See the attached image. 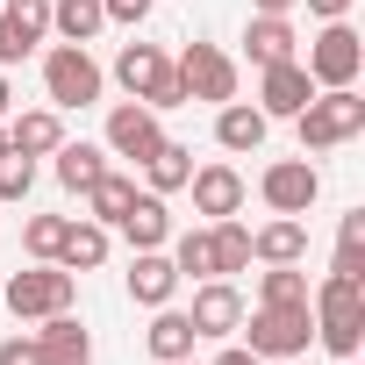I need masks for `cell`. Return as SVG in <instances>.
<instances>
[{"mask_svg": "<svg viewBox=\"0 0 365 365\" xmlns=\"http://www.w3.org/2000/svg\"><path fill=\"white\" fill-rule=\"evenodd\" d=\"M0 365H43V351H36V329H29V336H8V344H0Z\"/></svg>", "mask_w": 365, "mask_h": 365, "instance_id": "35", "label": "cell"}, {"mask_svg": "<svg viewBox=\"0 0 365 365\" xmlns=\"http://www.w3.org/2000/svg\"><path fill=\"white\" fill-rule=\"evenodd\" d=\"M29 187H36V158L0 150V208H8V201H29Z\"/></svg>", "mask_w": 365, "mask_h": 365, "instance_id": "33", "label": "cell"}, {"mask_svg": "<svg viewBox=\"0 0 365 365\" xmlns=\"http://www.w3.org/2000/svg\"><path fill=\"white\" fill-rule=\"evenodd\" d=\"M308 258V222L301 215H272L251 230V265H301Z\"/></svg>", "mask_w": 365, "mask_h": 365, "instance_id": "14", "label": "cell"}, {"mask_svg": "<svg viewBox=\"0 0 365 365\" xmlns=\"http://www.w3.org/2000/svg\"><path fill=\"white\" fill-rule=\"evenodd\" d=\"M187 322H194V336L230 344V336H237V322H244V294H237V279H201V287H194Z\"/></svg>", "mask_w": 365, "mask_h": 365, "instance_id": "12", "label": "cell"}, {"mask_svg": "<svg viewBox=\"0 0 365 365\" xmlns=\"http://www.w3.org/2000/svg\"><path fill=\"white\" fill-rule=\"evenodd\" d=\"M258 201H265L272 215H308V208L322 201V172H315V158H272V165L258 172Z\"/></svg>", "mask_w": 365, "mask_h": 365, "instance_id": "9", "label": "cell"}, {"mask_svg": "<svg viewBox=\"0 0 365 365\" xmlns=\"http://www.w3.org/2000/svg\"><path fill=\"white\" fill-rule=\"evenodd\" d=\"M329 272L365 279V208H351V215L336 222V258H329Z\"/></svg>", "mask_w": 365, "mask_h": 365, "instance_id": "29", "label": "cell"}, {"mask_svg": "<svg viewBox=\"0 0 365 365\" xmlns=\"http://www.w3.org/2000/svg\"><path fill=\"white\" fill-rule=\"evenodd\" d=\"M0 150H8V122H0Z\"/></svg>", "mask_w": 365, "mask_h": 365, "instance_id": "41", "label": "cell"}, {"mask_svg": "<svg viewBox=\"0 0 365 365\" xmlns=\"http://www.w3.org/2000/svg\"><path fill=\"white\" fill-rule=\"evenodd\" d=\"M0 301H8V315H15V322L65 315V308L79 301V272H65V265H29V272H8Z\"/></svg>", "mask_w": 365, "mask_h": 365, "instance_id": "4", "label": "cell"}, {"mask_svg": "<svg viewBox=\"0 0 365 365\" xmlns=\"http://www.w3.org/2000/svg\"><path fill=\"white\" fill-rule=\"evenodd\" d=\"M308 101H315V79L301 72V58L258 65V115H265V122H294Z\"/></svg>", "mask_w": 365, "mask_h": 365, "instance_id": "11", "label": "cell"}, {"mask_svg": "<svg viewBox=\"0 0 365 365\" xmlns=\"http://www.w3.org/2000/svg\"><path fill=\"white\" fill-rule=\"evenodd\" d=\"M208 244H215V279H237V272H251V222L222 215V222H208Z\"/></svg>", "mask_w": 365, "mask_h": 365, "instance_id": "26", "label": "cell"}, {"mask_svg": "<svg viewBox=\"0 0 365 365\" xmlns=\"http://www.w3.org/2000/svg\"><path fill=\"white\" fill-rule=\"evenodd\" d=\"M301 72L315 79V93H322V86H358V72H365V36H358L351 22H322V36L308 43Z\"/></svg>", "mask_w": 365, "mask_h": 365, "instance_id": "7", "label": "cell"}, {"mask_svg": "<svg viewBox=\"0 0 365 365\" xmlns=\"http://www.w3.org/2000/svg\"><path fill=\"white\" fill-rule=\"evenodd\" d=\"M115 86L129 93V101H143V108H187V86H179V72H172V58L158 51V43H122L115 51Z\"/></svg>", "mask_w": 365, "mask_h": 365, "instance_id": "3", "label": "cell"}, {"mask_svg": "<svg viewBox=\"0 0 365 365\" xmlns=\"http://www.w3.org/2000/svg\"><path fill=\"white\" fill-rule=\"evenodd\" d=\"M65 143V115L43 101V108H22L15 122H8V150H22V158H51Z\"/></svg>", "mask_w": 365, "mask_h": 365, "instance_id": "18", "label": "cell"}, {"mask_svg": "<svg viewBox=\"0 0 365 365\" xmlns=\"http://www.w3.org/2000/svg\"><path fill=\"white\" fill-rule=\"evenodd\" d=\"M265 115H258V101H222L215 108V143L230 150V158H251V150H265Z\"/></svg>", "mask_w": 365, "mask_h": 365, "instance_id": "17", "label": "cell"}, {"mask_svg": "<svg viewBox=\"0 0 365 365\" xmlns=\"http://www.w3.org/2000/svg\"><path fill=\"white\" fill-rule=\"evenodd\" d=\"M294 136H301V158H322V150H344L365 136V93L358 86H322L301 115H294Z\"/></svg>", "mask_w": 365, "mask_h": 365, "instance_id": "2", "label": "cell"}, {"mask_svg": "<svg viewBox=\"0 0 365 365\" xmlns=\"http://www.w3.org/2000/svg\"><path fill=\"white\" fill-rule=\"evenodd\" d=\"M187 179H194V150L187 143H158L150 158H143V194H187Z\"/></svg>", "mask_w": 365, "mask_h": 365, "instance_id": "23", "label": "cell"}, {"mask_svg": "<svg viewBox=\"0 0 365 365\" xmlns=\"http://www.w3.org/2000/svg\"><path fill=\"white\" fill-rule=\"evenodd\" d=\"M336 365H358V358H336Z\"/></svg>", "mask_w": 365, "mask_h": 365, "instance_id": "43", "label": "cell"}, {"mask_svg": "<svg viewBox=\"0 0 365 365\" xmlns=\"http://www.w3.org/2000/svg\"><path fill=\"white\" fill-rule=\"evenodd\" d=\"M101 86H108V72L93 65L86 43H51V51H43V101H51L58 115H65V108H93Z\"/></svg>", "mask_w": 365, "mask_h": 365, "instance_id": "5", "label": "cell"}, {"mask_svg": "<svg viewBox=\"0 0 365 365\" xmlns=\"http://www.w3.org/2000/svg\"><path fill=\"white\" fill-rule=\"evenodd\" d=\"M215 365H265V358H258L251 344H222V351H215Z\"/></svg>", "mask_w": 365, "mask_h": 365, "instance_id": "38", "label": "cell"}, {"mask_svg": "<svg viewBox=\"0 0 365 365\" xmlns=\"http://www.w3.org/2000/svg\"><path fill=\"white\" fill-rule=\"evenodd\" d=\"M101 8H108V22H122V29H143L158 0H101Z\"/></svg>", "mask_w": 365, "mask_h": 365, "instance_id": "34", "label": "cell"}, {"mask_svg": "<svg viewBox=\"0 0 365 365\" xmlns=\"http://www.w3.org/2000/svg\"><path fill=\"white\" fill-rule=\"evenodd\" d=\"M15 115V86H8V72H0V122Z\"/></svg>", "mask_w": 365, "mask_h": 365, "instance_id": "40", "label": "cell"}, {"mask_svg": "<svg viewBox=\"0 0 365 365\" xmlns=\"http://www.w3.org/2000/svg\"><path fill=\"white\" fill-rule=\"evenodd\" d=\"M143 344H150V358H158V365H172V358H194V344H201V336H194L187 308H172V301H165V308H150Z\"/></svg>", "mask_w": 365, "mask_h": 365, "instance_id": "21", "label": "cell"}, {"mask_svg": "<svg viewBox=\"0 0 365 365\" xmlns=\"http://www.w3.org/2000/svg\"><path fill=\"white\" fill-rule=\"evenodd\" d=\"M36 351H43V365H93V329H86L72 308H65V315H43Z\"/></svg>", "mask_w": 365, "mask_h": 365, "instance_id": "16", "label": "cell"}, {"mask_svg": "<svg viewBox=\"0 0 365 365\" xmlns=\"http://www.w3.org/2000/svg\"><path fill=\"white\" fill-rule=\"evenodd\" d=\"M0 22H8V29L36 51V43L51 36V0H8V8H0Z\"/></svg>", "mask_w": 365, "mask_h": 365, "instance_id": "32", "label": "cell"}, {"mask_svg": "<svg viewBox=\"0 0 365 365\" xmlns=\"http://www.w3.org/2000/svg\"><path fill=\"white\" fill-rule=\"evenodd\" d=\"M165 258H172V272H179V279H194V287H201V279H215V244H208V222H201V230H179V237L165 244Z\"/></svg>", "mask_w": 365, "mask_h": 365, "instance_id": "27", "label": "cell"}, {"mask_svg": "<svg viewBox=\"0 0 365 365\" xmlns=\"http://www.w3.org/2000/svg\"><path fill=\"white\" fill-rule=\"evenodd\" d=\"M172 365H194V358H172Z\"/></svg>", "mask_w": 365, "mask_h": 365, "instance_id": "42", "label": "cell"}, {"mask_svg": "<svg viewBox=\"0 0 365 365\" xmlns=\"http://www.w3.org/2000/svg\"><path fill=\"white\" fill-rule=\"evenodd\" d=\"M51 29H58V43H93L108 29V8L101 0H51Z\"/></svg>", "mask_w": 365, "mask_h": 365, "instance_id": "28", "label": "cell"}, {"mask_svg": "<svg viewBox=\"0 0 365 365\" xmlns=\"http://www.w3.org/2000/svg\"><path fill=\"white\" fill-rule=\"evenodd\" d=\"M301 0H251V15H294Z\"/></svg>", "mask_w": 365, "mask_h": 365, "instance_id": "39", "label": "cell"}, {"mask_svg": "<svg viewBox=\"0 0 365 365\" xmlns=\"http://www.w3.org/2000/svg\"><path fill=\"white\" fill-rule=\"evenodd\" d=\"M244 51H251V65L301 58V29H294V15H251V29H244Z\"/></svg>", "mask_w": 365, "mask_h": 365, "instance_id": "20", "label": "cell"}, {"mask_svg": "<svg viewBox=\"0 0 365 365\" xmlns=\"http://www.w3.org/2000/svg\"><path fill=\"white\" fill-rule=\"evenodd\" d=\"M351 8H358V0H308L315 22H351Z\"/></svg>", "mask_w": 365, "mask_h": 365, "instance_id": "37", "label": "cell"}, {"mask_svg": "<svg viewBox=\"0 0 365 365\" xmlns=\"http://www.w3.org/2000/svg\"><path fill=\"white\" fill-rule=\"evenodd\" d=\"M51 158H58L51 172H58V187H65V194H86L93 179L108 172V150H101V143H72V136H65V143H58Z\"/></svg>", "mask_w": 365, "mask_h": 365, "instance_id": "25", "label": "cell"}, {"mask_svg": "<svg viewBox=\"0 0 365 365\" xmlns=\"http://www.w3.org/2000/svg\"><path fill=\"white\" fill-rule=\"evenodd\" d=\"M308 315H315V344L329 358H358V344H365V279L322 272L308 287Z\"/></svg>", "mask_w": 365, "mask_h": 365, "instance_id": "1", "label": "cell"}, {"mask_svg": "<svg viewBox=\"0 0 365 365\" xmlns=\"http://www.w3.org/2000/svg\"><path fill=\"white\" fill-rule=\"evenodd\" d=\"M187 194H194V215H201V222H222V215H244V194H251V187H244L237 165L215 158V165H194Z\"/></svg>", "mask_w": 365, "mask_h": 365, "instance_id": "13", "label": "cell"}, {"mask_svg": "<svg viewBox=\"0 0 365 365\" xmlns=\"http://www.w3.org/2000/svg\"><path fill=\"white\" fill-rule=\"evenodd\" d=\"M244 344L258 351V358H301L308 344H315V315H308V301H294V308H272V301H258V308H244Z\"/></svg>", "mask_w": 365, "mask_h": 365, "instance_id": "6", "label": "cell"}, {"mask_svg": "<svg viewBox=\"0 0 365 365\" xmlns=\"http://www.w3.org/2000/svg\"><path fill=\"white\" fill-rule=\"evenodd\" d=\"M122 287H129V301H136V308H165V301L179 294V272H172V258H165V251H129Z\"/></svg>", "mask_w": 365, "mask_h": 365, "instance_id": "15", "label": "cell"}, {"mask_svg": "<svg viewBox=\"0 0 365 365\" xmlns=\"http://www.w3.org/2000/svg\"><path fill=\"white\" fill-rule=\"evenodd\" d=\"M129 201H136V179L108 165V172L93 179V187H86V222H101V230H115V222L129 215Z\"/></svg>", "mask_w": 365, "mask_h": 365, "instance_id": "24", "label": "cell"}, {"mask_svg": "<svg viewBox=\"0 0 365 365\" xmlns=\"http://www.w3.org/2000/svg\"><path fill=\"white\" fill-rule=\"evenodd\" d=\"M158 143H165V122H158V108H143V101H115V108H108V136H101V150H108V158H129V165H143Z\"/></svg>", "mask_w": 365, "mask_h": 365, "instance_id": "10", "label": "cell"}, {"mask_svg": "<svg viewBox=\"0 0 365 365\" xmlns=\"http://www.w3.org/2000/svg\"><path fill=\"white\" fill-rule=\"evenodd\" d=\"M115 230L129 237V251H165V244H172V208H165V194H136Z\"/></svg>", "mask_w": 365, "mask_h": 365, "instance_id": "19", "label": "cell"}, {"mask_svg": "<svg viewBox=\"0 0 365 365\" xmlns=\"http://www.w3.org/2000/svg\"><path fill=\"white\" fill-rule=\"evenodd\" d=\"M172 72H179V86H187V101H208V108L237 101V58L222 43H187L172 58Z\"/></svg>", "mask_w": 365, "mask_h": 365, "instance_id": "8", "label": "cell"}, {"mask_svg": "<svg viewBox=\"0 0 365 365\" xmlns=\"http://www.w3.org/2000/svg\"><path fill=\"white\" fill-rule=\"evenodd\" d=\"M108 251H115V230H101V222L79 215V222L65 230V244H58V265H65V272H101Z\"/></svg>", "mask_w": 365, "mask_h": 365, "instance_id": "22", "label": "cell"}, {"mask_svg": "<svg viewBox=\"0 0 365 365\" xmlns=\"http://www.w3.org/2000/svg\"><path fill=\"white\" fill-rule=\"evenodd\" d=\"M258 301H272V308L308 301V272H301V265H265V272H258Z\"/></svg>", "mask_w": 365, "mask_h": 365, "instance_id": "31", "label": "cell"}, {"mask_svg": "<svg viewBox=\"0 0 365 365\" xmlns=\"http://www.w3.org/2000/svg\"><path fill=\"white\" fill-rule=\"evenodd\" d=\"M65 230H72V215H29V222H22V251H29L36 265H58Z\"/></svg>", "mask_w": 365, "mask_h": 365, "instance_id": "30", "label": "cell"}, {"mask_svg": "<svg viewBox=\"0 0 365 365\" xmlns=\"http://www.w3.org/2000/svg\"><path fill=\"white\" fill-rule=\"evenodd\" d=\"M22 58H29V43H22L8 22H0V72H8V65H22Z\"/></svg>", "mask_w": 365, "mask_h": 365, "instance_id": "36", "label": "cell"}]
</instances>
